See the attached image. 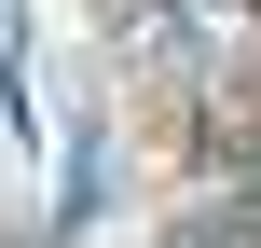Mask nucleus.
<instances>
[{
  "label": "nucleus",
  "instance_id": "f257e3e1",
  "mask_svg": "<svg viewBox=\"0 0 261 248\" xmlns=\"http://www.w3.org/2000/svg\"><path fill=\"white\" fill-rule=\"evenodd\" d=\"M165 248H248V235H234V207H220V221L193 207V221H165Z\"/></svg>",
  "mask_w": 261,
  "mask_h": 248
}]
</instances>
